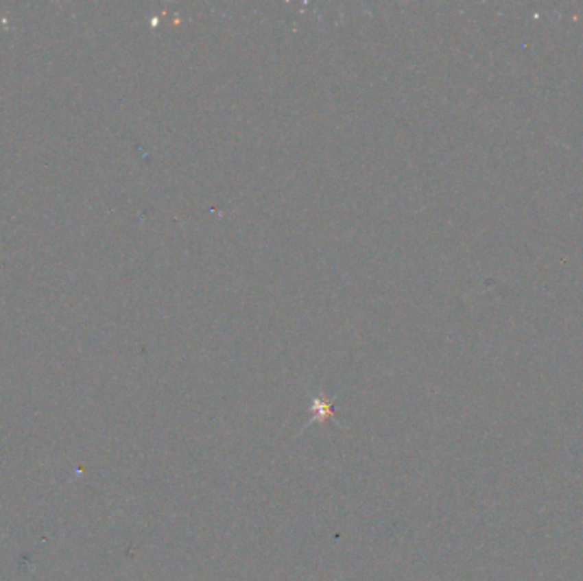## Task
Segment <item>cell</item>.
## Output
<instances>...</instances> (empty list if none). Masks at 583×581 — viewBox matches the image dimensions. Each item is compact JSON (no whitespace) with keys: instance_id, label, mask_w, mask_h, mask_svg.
<instances>
[{"instance_id":"1","label":"cell","mask_w":583,"mask_h":581,"mask_svg":"<svg viewBox=\"0 0 583 581\" xmlns=\"http://www.w3.org/2000/svg\"><path fill=\"white\" fill-rule=\"evenodd\" d=\"M311 420L305 423L304 429L309 428V426L312 425V423H324L328 420H331L333 414H335V410H333V403L328 399V397L324 396L322 392H319L318 396L312 399V407H311Z\"/></svg>"}]
</instances>
